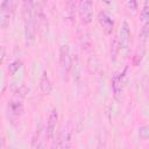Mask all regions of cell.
I'll return each instance as SVG.
<instances>
[{
  "label": "cell",
  "instance_id": "cell-11",
  "mask_svg": "<svg viewBox=\"0 0 149 149\" xmlns=\"http://www.w3.org/2000/svg\"><path fill=\"white\" fill-rule=\"evenodd\" d=\"M74 13H76V3L73 1H68L64 6V17L66 20L72 21L74 19Z\"/></svg>",
  "mask_w": 149,
  "mask_h": 149
},
{
  "label": "cell",
  "instance_id": "cell-13",
  "mask_svg": "<svg viewBox=\"0 0 149 149\" xmlns=\"http://www.w3.org/2000/svg\"><path fill=\"white\" fill-rule=\"evenodd\" d=\"M121 78H120V76L119 74H115L114 77H113V91H114V94L116 95V94H119V92H120V90H121Z\"/></svg>",
  "mask_w": 149,
  "mask_h": 149
},
{
  "label": "cell",
  "instance_id": "cell-6",
  "mask_svg": "<svg viewBox=\"0 0 149 149\" xmlns=\"http://www.w3.org/2000/svg\"><path fill=\"white\" fill-rule=\"evenodd\" d=\"M71 142H72V127L69 122L66 126H64L61 136H59V149H71Z\"/></svg>",
  "mask_w": 149,
  "mask_h": 149
},
{
  "label": "cell",
  "instance_id": "cell-3",
  "mask_svg": "<svg viewBox=\"0 0 149 149\" xmlns=\"http://www.w3.org/2000/svg\"><path fill=\"white\" fill-rule=\"evenodd\" d=\"M78 14L80 21L84 24H87L93 19V2L88 0H83L78 2Z\"/></svg>",
  "mask_w": 149,
  "mask_h": 149
},
{
  "label": "cell",
  "instance_id": "cell-1",
  "mask_svg": "<svg viewBox=\"0 0 149 149\" xmlns=\"http://www.w3.org/2000/svg\"><path fill=\"white\" fill-rule=\"evenodd\" d=\"M23 22H24V35L28 42L35 40L36 35V17L34 13V2L26 1L23 2Z\"/></svg>",
  "mask_w": 149,
  "mask_h": 149
},
{
  "label": "cell",
  "instance_id": "cell-16",
  "mask_svg": "<svg viewBox=\"0 0 149 149\" xmlns=\"http://www.w3.org/2000/svg\"><path fill=\"white\" fill-rule=\"evenodd\" d=\"M127 6H128V7H132L133 9H136V6H137V5H136L135 1H128V2H127Z\"/></svg>",
  "mask_w": 149,
  "mask_h": 149
},
{
  "label": "cell",
  "instance_id": "cell-2",
  "mask_svg": "<svg viewBox=\"0 0 149 149\" xmlns=\"http://www.w3.org/2000/svg\"><path fill=\"white\" fill-rule=\"evenodd\" d=\"M71 68H72V59L70 55V48L68 44H63L61 45L59 49V70L63 80H68Z\"/></svg>",
  "mask_w": 149,
  "mask_h": 149
},
{
  "label": "cell",
  "instance_id": "cell-14",
  "mask_svg": "<svg viewBox=\"0 0 149 149\" xmlns=\"http://www.w3.org/2000/svg\"><path fill=\"white\" fill-rule=\"evenodd\" d=\"M21 68V61H14V62H12L9 65H8V72L10 73V74H14V73H16V71L19 70Z\"/></svg>",
  "mask_w": 149,
  "mask_h": 149
},
{
  "label": "cell",
  "instance_id": "cell-8",
  "mask_svg": "<svg viewBox=\"0 0 149 149\" xmlns=\"http://www.w3.org/2000/svg\"><path fill=\"white\" fill-rule=\"evenodd\" d=\"M129 37H130V28L127 21H123L120 28V37H119V43H120V49L127 50L129 45Z\"/></svg>",
  "mask_w": 149,
  "mask_h": 149
},
{
  "label": "cell",
  "instance_id": "cell-5",
  "mask_svg": "<svg viewBox=\"0 0 149 149\" xmlns=\"http://www.w3.org/2000/svg\"><path fill=\"white\" fill-rule=\"evenodd\" d=\"M57 120H58V113L56 108H52L49 113L48 116V121H47V127H45V139L51 140L55 135V130H56V125H57Z\"/></svg>",
  "mask_w": 149,
  "mask_h": 149
},
{
  "label": "cell",
  "instance_id": "cell-4",
  "mask_svg": "<svg viewBox=\"0 0 149 149\" xmlns=\"http://www.w3.org/2000/svg\"><path fill=\"white\" fill-rule=\"evenodd\" d=\"M13 5H14V2L9 1V0H5L0 5V24H1L2 29H5L9 24L10 14H12V10H13L12 9Z\"/></svg>",
  "mask_w": 149,
  "mask_h": 149
},
{
  "label": "cell",
  "instance_id": "cell-10",
  "mask_svg": "<svg viewBox=\"0 0 149 149\" xmlns=\"http://www.w3.org/2000/svg\"><path fill=\"white\" fill-rule=\"evenodd\" d=\"M40 90L43 94H50L52 91V83L45 71L42 72L40 78Z\"/></svg>",
  "mask_w": 149,
  "mask_h": 149
},
{
  "label": "cell",
  "instance_id": "cell-9",
  "mask_svg": "<svg viewBox=\"0 0 149 149\" xmlns=\"http://www.w3.org/2000/svg\"><path fill=\"white\" fill-rule=\"evenodd\" d=\"M7 111H8V114L10 118H13V119L19 118L23 112V104L19 99L17 100H10L8 102V106H7Z\"/></svg>",
  "mask_w": 149,
  "mask_h": 149
},
{
  "label": "cell",
  "instance_id": "cell-17",
  "mask_svg": "<svg viewBox=\"0 0 149 149\" xmlns=\"http://www.w3.org/2000/svg\"><path fill=\"white\" fill-rule=\"evenodd\" d=\"M1 51H2V54H1V55H2V56H1V62H2V61H3V58H5V47H2V48H1Z\"/></svg>",
  "mask_w": 149,
  "mask_h": 149
},
{
  "label": "cell",
  "instance_id": "cell-7",
  "mask_svg": "<svg viewBox=\"0 0 149 149\" xmlns=\"http://www.w3.org/2000/svg\"><path fill=\"white\" fill-rule=\"evenodd\" d=\"M98 21H99L102 30L105 31V34H111L112 33L113 27H114V21H113V19L111 17V15L107 12H105V10L99 12Z\"/></svg>",
  "mask_w": 149,
  "mask_h": 149
},
{
  "label": "cell",
  "instance_id": "cell-12",
  "mask_svg": "<svg viewBox=\"0 0 149 149\" xmlns=\"http://www.w3.org/2000/svg\"><path fill=\"white\" fill-rule=\"evenodd\" d=\"M141 20L146 26L149 23V1H146L143 5V9L141 13Z\"/></svg>",
  "mask_w": 149,
  "mask_h": 149
},
{
  "label": "cell",
  "instance_id": "cell-15",
  "mask_svg": "<svg viewBox=\"0 0 149 149\" xmlns=\"http://www.w3.org/2000/svg\"><path fill=\"white\" fill-rule=\"evenodd\" d=\"M120 50V43H119V40L118 38H114L113 42H112V56H113V59L116 58V55H118V51Z\"/></svg>",
  "mask_w": 149,
  "mask_h": 149
}]
</instances>
